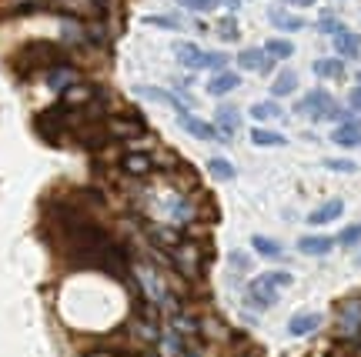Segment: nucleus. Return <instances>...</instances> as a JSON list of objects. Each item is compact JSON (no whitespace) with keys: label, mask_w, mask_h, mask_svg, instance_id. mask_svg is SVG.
Instances as JSON below:
<instances>
[{"label":"nucleus","mask_w":361,"mask_h":357,"mask_svg":"<svg viewBox=\"0 0 361 357\" xmlns=\"http://www.w3.org/2000/svg\"><path fill=\"white\" fill-rule=\"evenodd\" d=\"M361 241V224H355V227L341 230V237H338V244H345V247H355V244Z\"/></svg>","instance_id":"obj_30"},{"label":"nucleus","mask_w":361,"mask_h":357,"mask_svg":"<svg viewBox=\"0 0 361 357\" xmlns=\"http://www.w3.org/2000/svg\"><path fill=\"white\" fill-rule=\"evenodd\" d=\"M258 281L264 284V287H271V291H284V287L295 284V277H291L288 270H268V274H261Z\"/></svg>","instance_id":"obj_24"},{"label":"nucleus","mask_w":361,"mask_h":357,"mask_svg":"<svg viewBox=\"0 0 361 357\" xmlns=\"http://www.w3.org/2000/svg\"><path fill=\"white\" fill-rule=\"evenodd\" d=\"M214 124L224 137H231L234 130H238V111L234 107H218V114H214Z\"/></svg>","instance_id":"obj_19"},{"label":"nucleus","mask_w":361,"mask_h":357,"mask_svg":"<svg viewBox=\"0 0 361 357\" xmlns=\"http://www.w3.org/2000/svg\"><path fill=\"white\" fill-rule=\"evenodd\" d=\"M121 170L130 174V177H147V174L154 170V157H147V154H128V157L121 161Z\"/></svg>","instance_id":"obj_8"},{"label":"nucleus","mask_w":361,"mask_h":357,"mask_svg":"<svg viewBox=\"0 0 361 357\" xmlns=\"http://www.w3.org/2000/svg\"><path fill=\"white\" fill-rule=\"evenodd\" d=\"M358 84H361V74H358Z\"/></svg>","instance_id":"obj_39"},{"label":"nucleus","mask_w":361,"mask_h":357,"mask_svg":"<svg viewBox=\"0 0 361 357\" xmlns=\"http://www.w3.org/2000/svg\"><path fill=\"white\" fill-rule=\"evenodd\" d=\"M264 54H268L271 61H288L291 54H295V44L291 40H284V37H274L264 44Z\"/></svg>","instance_id":"obj_21"},{"label":"nucleus","mask_w":361,"mask_h":357,"mask_svg":"<svg viewBox=\"0 0 361 357\" xmlns=\"http://www.w3.org/2000/svg\"><path fill=\"white\" fill-rule=\"evenodd\" d=\"M251 247H255V251H258L261 257H271V261L284 254V251H281V244H278V241H271V237H264V234H255V237H251Z\"/></svg>","instance_id":"obj_23"},{"label":"nucleus","mask_w":361,"mask_h":357,"mask_svg":"<svg viewBox=\"0 0 361 357\" xmlns=\"http://www.w3.org/2000/svg\"><path fill=\"white\" fill-rule=\"evenodd\" d=\"M94 97H97V90L90 87V84H71V87L64 90V101L61 104L71 111V107H78V104H90Z\"/></svg>","instance_id":"obj_14"},{"label":"nucleus","mask_w":361,"mask_h":357,"mask_svg":"<svg viewBox=\"0 0 361 357\" xmlns=\"http://www.w3.org/2000/svg\"><path fill=\"white\" fill-rule=\"evenodd\" d=\"M147 24H154V27H168V30H178L180 20H178V17H147Z\"/></svg>","instance_id":"obj_33"},{"label":"nucleus","mask_w":361,"mask_h":357,"mask_svg":"<svg viewBox=\"0 0 361 357\" xmlns=\"http://www.w3.org/2000/svg\"><path fill=\"white\" fill-rule=\"evenodd\" d=\"M268 17H271V24L278 27V30H291V34H295V30H301V27H305V20H301V17H291V13H284V11H271Z\"/></svg>","instance_id":"obj_27"},{"label":"nucleus","mask_w":361,"mask_h":357,"mask_svg":"<svg viewBox=\"0 0 361 357\" xmlns=\"http://www.w3.org/2000/svg\"><path fill=\"white\" fill-rule=\"evenodd\" d=\"M251 117L255 120H278L281 114V107H278V101H261V104H251Z\"/></svg>","instance_id":"obj_26"},{"label":"nucleus","mask_w":361,"mask_h":357,"mask_svg":"<svg viewBox=\"0 0 361 357\" xmlns=\"http://www.w3.org/2000/svg\"><path fill=\"white\" fill-rule=\"evenodd\" d=\"M241 87V77L234 74V70H221V74L211 77V84H207V90H211V97H224V94H231V90Z\"/></svg>","instance_id":"obj_9"},{"label":"nucleus","mask_w":361,"mask_h":357,"mask_svg":"<svg viewBox=\"0 0 361 357\" xmlns=\"http://www.w3.org/2000/svg\"><path fill=\"white\" fill-rule=\"evenodd\" d=\"M351 107H358V111H361V87L351 90Z\"/></svg>","instance_id":"obj_36"},{"label":"nucleus","mask_w":361,"mask_h":357,"mask_svg":"<svg viewBox=\"0 0 361 357\" xmlns=\"http://www.w3.org/2000/svg\"><path fill=\"white\" fill-rule=\"evenodd\" d=\"M224 64H228V54H207V61H204V67H211V70H224Z\"/></svg>","instance_id":"obj_32"},{"label":"nucleus","mask_w":361,"mask_h":357,"mask_svg":"<svg viewBox=\"0 0 361 357\" xmlns=\"http://www.w3.org/2000/svg\"><path fill=\"white\" fill-rule=\"evenodd\" d=\"M247 301L258 307V311H268L274 301H278V291H271V287H264V284L255 277V281L247 284Z\"/></svg>","instance_id":"obj_10"},{"label":"nucleus","mask_w":361,"mask_h":357,"mask_svg":"<svg viewBox=\"0 0 361 357\" xmlns=\"http://www.w3.org/2000/svg\"><path fill=\"white\" fill-rule=\"evenodd\" d=\"M324 167H328V170H338V174H351V170H358V164H355V161H345V157H328Z\"/></svg>","instance_id":"obj_29"},{"label":"nucleus","mask_w":361,"mask_h":357,"mask_svg":"<svg viewBox=\"0 0 361 357\" xmlns=\"http://www.w3.org/2000/svg\"><path fill=\"white\" fill-rule=\"evenodd\" d=\"M361 334V301H345L338 304V337H358Z\"/></svg>","instance_id":"obj_3"},{"label":"nucleus","mask_w":361,"mask_h":357,"mask_svg":"<svg viewBox=\"0 0 361 357\" xmlns=\"http://www.w3.org/2000/svg\"><path fill=\"white\" fill-rule=\"evenodd\" d=\"M345 214V201H328V204H322L318 207V211H311L308 214V224H318V227H322V224H331V220H338V217Z\"/></svg>","instance_id":"obj_11"},{"label":"nucleus","mask_w":361,"mask_h":357,"mask_svg":"<svg viewBox=\"0 0 361 357\" xmlns=\"http://www.w3.org/2000/svg\"><path fill=\"white\" fill-rule=\"evenodd\" d=\"M47 11L64 13V17H78V20H101L104 4L101 0H47Z\"/></svg>","instance_id":"obj_2"},{"label":"nucleus","mask_w":361,"mask_h":357,"mask_svg":"<svg viewBox=\"0 0 361 357\" xmlns=\"http://www.w3.org/2000/svg\"><path fill=\"white\" fill-rule=\"evenodd\" d=\"M295 90H298V74H295V70H281V74L271 80V97H274V101L291 97Z\"/></svg>","instance_id":"obj_13"},{"label":"nucleus","mask_w":361,"mask_h":357,"mask_svg":"<svg viewBox=\"0 0 361 357\" xmlns=\"http://www.w3.org/2000/svg\"><path fill=\"white\" fill-rule=\"evenodd\" d=\"M358 268H361V254H358Z\"/></svg>","instance_id":"obj_38"},{"label":"nucleus","mask_w":361,"mask_h":357,"mask_svg":"<svg viewBox=\"0 0 361 357\" xmlns=\"http://www.w3.org/2000/svg\"><path fill=\"white\" fill-rule=\"evenodd\" d=\"M107 137H137V134H144V120L137 114H124V117H111L107 124Z\"/></svg>","instance_id":"obj_5"},{"label":"nucleus","mask_w":361,"mask_h":357,"mask_svg":"<svg viewBox=\"0 0 361 357\" xmlns=\"http://www.w3.org/2000/svg\"><path fill=\"white\" fill-rule=\"evenodd\" d=\"M318 30H322V34H328V37H338V34H345L348 27L341 24L338 17H328V13H324L322 20H318Z\"/></svg>","instance_id":"obj_28"},{"label":"nucleus","mask_w":361,"mask_h":357,"mask_svg":"<svg viewBox=\"0 0 361 357\" xmlns=\"http://www.w3.org/2000/svg\"><path fill=\"white\" fill-rule=\"evenodd\" d=\"M61 64H64V54L51 40H30V44H24L20 51L13 54V67L27 70V74H34V70H54V67H61Z\"/></svg>","instance_id":"obj_1"},{"label":"nucleus","mask_w":361,"mask_h":357,"mask_svg":"<svg viewBox=\"0 0 361 357\" xmlns=\"http://www.w3.org/2000/svg\"><path fill=\"white\" fill-rule=\"evenodd\" d=\"M314 74L318 77H331V80H338V77H345V64L338 61V57H322V61H314Z\"/></svg>","instance_id":"obj_18"},{"label":"nucleus","mask_w":361,"mask_h":357,"mask_svg":"<svg viewBox=\"0 0 361 357\" xmlns=\"http://www.w3.org/2000/svg\"><path fill=\"white\" fill-rule=\"evenodd\" d=\"M322 324H324V318L322 314H314V311H308V314H295V318L288 320V334H291V337H308V334H314Z\"/></svg>","instance_id":"obj_6"},{"label":"nucleus","mask_w":361,"mask_h":357,"mask_svg":"<svg viewBox=\"0 0 361 357\" xmlns=\"http://www.w3.org/2000/svg\"><path fill=\"white\" fill-rule=\"evenodd\" d=\"M331 40H335V51L341 54V57H358L361 54V37L351 34V30H345V34H338V37H331Z\"/></svg>","instance_id":"obj_17"},{"label":"nucleus","mask_w":361,"mask_h":357,"mask_svg":"<svg viewBox=\"0 0 361 357\" xmlns=\"http://www.w3.org/2000/svg\"><path fill=\"white\" fill-rule=\"evenodd\" d=\"M291 7H314V0H288Z\"/></svg>","instance_id":"obj_37"},{"label":"nucleus","mask_w":361,"mask_h":357,"mask_svg":"<svg viewBox=\"0 0 361 357\" xmlns=\"http://www.w3.org/2000/svg\"><path fill=\"white\" fill-rule=\"evenodd\" d=\"M178 61L184 67H191V70H201L207 61V54L197 47V44H178Z\"/></svg>","instance_id":"obj_15"},{"label":"nucleus","mask_w":361,"mask_h":357,"mask_svg":"<svg viewBox=\"0 0 361 357\" xmlns=\"http://www.w3.org/2000/svg\"><path fill=\"white\" fill-rule=\"evenodd\" d=\"M251 144H258V147H284V144H288V137H284V134H274V130L255 127V130H251Z\"/></svg>","instance_id":"obj_20"},{"label":"nucleus","mask_w":361,"mask_h":357,"mask_svg":"<svg viewBox=\"0 0 361 357\" xmlns=\"http://www.w3.org/2000/svg\"><path fill=\"white\" fill-rule=\"evenodd\" d=\"M231 264H234V268H241V270H245V268H247V257H241V254H231Z\"/></svg>","instance_id":"obj_35"},{"label":"nucleus","mask_w":361,"mask_h":357,"mask_svg":"<svg viewBox=\"0 0 361 357\" xmlns=\"http://www.w3.org/2000/svg\"><path fill=\"white\" fill-rule=\"evenodd\" d=\"M335 144L341 147H358L361 144V124H345V127L335 130Z\"/></svg>","instance_id":"obj_25"},{"label":"nucleus","mask_w":361,"mask_h":357,"mask_svg":"<svg viewBox=\"0 0 361 357\" xmlns=\"http://www.w3.org/2000/svg\"><path fill=\"white\" fill-rule=\"evenodd\" d=\"M207 170H211V177L214 180H234L238 177L234 164L231 161H224V157H211V161H207Z\"/></svg>","instance_id":"obj_22"},{"label":"nucleus","mask_w":361,"mask_h":357,"mask_svg":"<svg viewBox=\"0 0 361 357\" xmlns=\"http://www.w3.org/2000/svg\"><path fill=\"white\" fill-rule=\"evenodd\" d=\"M180 127L188 130V134H194V137H201V141H214L218 137V127H211V124H204V120H197L191 114L180 117Z\"/></svg>","instance_id":"obj_16"},{"label":"nucleus","mask_w":361,"mask_h":357,"mask_svg":"<svg viewBox=\"0 0 361 357\" xmlns=\"http://www.w3.org/2000/svg\"><path fill=\"white\" fill-rule=\"evenodd\" d=\"M218 34L224 40H238V24H234L231 17H228V20H221V24H218Z\"/></svg>","instance_id":"obj_31"},{"label":"nucleus","mask_w":361,"mask_h":357,"mask_svg":"<svg viewBox=\"0 0 361 357\" xmlns=\"http://www.w3.org/2000/svg\"><path fill=\"white\" fill-rule=\"evenodd\" d=\"M238 64H241V70H258V74H268L274 61H271L264 51H258V47H247V51L238 54Z\"/></svg>","instance_id":"obj_7"},{"label":"nucleus","mask_w":361,"mask_h":357,"mask_svg":"<svg viewBox=\"0 0 361 357\" xmlns=\"http://www.w3.org/2000/svg\"><path fill=\"white\" fill-rule=\"evenodd\" d=\"M331 107H338L335 101H331V94L328 90H308L301 101H298V114H311L314 120H324V114L331 111Z\"/></svg>","instance_id":"obj_4"},{"label":"nucleus","mask_w":361,"mask_h":357,"mask_svg":"<svg viewBox=\"0 0 361 357\" xmlns=\"http://www.w3.org/2000/svg\"><path fill=\"white\" fill-rule=\"evenodd\" d=\"M331 247H335V241H331V237H318V234H305V237L298 241V251H301V254H311V257L328 254Z\"/></svg>","instance_id":"obj_12"},{"label":"nucleus","mask_w":361,"mask_h":357,"mask_svg":"<svg viewBox=\"0 0 361 357\" xmlns=\"http://www.w3.org/2000/svg\"><path fill=\"white\" fill-rule=\"evenodd\" d=\"M184 7H191V11H211L214 7V0H180Z\"/></svg>","instance_id":"obj_34"}]
</instances>
